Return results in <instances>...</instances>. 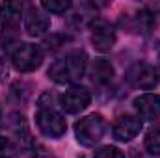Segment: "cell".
Returning <instances> with one entry per match:
<instances>
[{"label": "cell", "mask_w": 160, "mask_h": 158, "mask_svg": "<svg viewBox=\"0 0 160 158\" xmlns=\"http://www.w3.org/2000/svg\"><path fill=\"white\" fill-rule=\"evenodd\" d=\"M6 75H8V67H6V62L0 58V82L6 78Z\"/></svg>", "instance_id": "e0dca14e"}, {"label": "cell", "mask_w": 160, "mask_h": 158, "mask_svg": "<svg viewBox=\"0 0 160 158\" xmlns=\"http://www.w3.org/2000/svg\"><path fill=\"white\" fill-rule=\"evenodd\" d=\"M22 9H24V4L22 2H2V6H0V15H2L0 37L6 41V43L17 39Z\"/></svg>", "instance_id": "5b68a950"}, {"label": "cell", "mask_w": 160, "mask_h": 158, "mask_svg": "<svg viewBox=\"0 0 160 158\" xmlns=\"http://www.w3.org/2000/svg\"><path fill=\"white\" fill-rule=\"evenodd\" d=\"M104 132H106V121L101 114L86 116L75 123V136L78 143L84 147L97 145L104 138Z\"/></svg>", "instance_id": "3957f363"}, {"label": "cell", "mask_w": 160, "mask_h": 158, "mask_svg": "<svg viewBox=\"0 0 160 158\" xmlns=\"http://www.w3.org/2000/svg\"><path fill=\"white\" fill-rule=\"evenodd\" d=\"M89 102H91V93L82 86H73L60 95V106L67 114L84 112L89 106Z\"/></svg>", "instance_id": "8992f818"}, {"label": "cell", "mask_w": 160, "mask_h": 158, "mask_svg": "<svg viewBox=\"0 0 160 158\" xmlns=\"http://www.w3.org/2000/svg\"><path fill=\"white\" fill-rule=\"evenodd\" d=\"M134 108L142 119L153 121L160 117V95L158 93H143L134 99Z\"/></svg>", "instance_id": "30bf717a"}, {"label": "cell", "mask_w": 160, "mask_h": 158, "mask_svg": "<svg viewBox=\"0 0 160 158\" xmlns=\"http://www.w3.org/2000/svg\"><path fill=\"white\" fill-rule=\"evenodd\" d=\"M80 158H84V156H80Z\"/></svg>", "instance_id": "d6986e66"}, {"label": "cell", "mask_w": 160, "mask_h": 158, "mask_svg": "<svg viewBox=\"0 0 160 158\" xmlns=\"http://www.w3.org/2000/svg\"><path fill=\"white\" fill-rule=\"evenodd\" d=\"M26 34L32 37H41L50 30V17L41 6H30L24 17Z\"/></svg>", "instance_id": "ba28073f"}, {"label": "cell", "mask_w": 160, "mask_h": 158, "mask_svg": "<svg viewBox=\"0 0 160 158\" xmlns=\"http://www.w3.org/2000/svg\"><path fill=\"white\" fill-rule=\"evenodd\" d=\"M38 158H56L52 153H47V151H39L38 153Z\"/></svg>", "instance_id": "ac0fdd59"}, {"label": "cell", "mask_w": 160, "mask_h": 158, "mask_svg": "<svg viewBox=\"0 0 160 158\" xmlns=\"http://www.w3.org/2000/svg\"><path fill=\"white\" fill-rule=\"evenodd\" d=\"M93 158H125V155L114 145H104V147L95 151Z\"/></svg>", "instance_id": "2e32d148"}, {"label": "cell", "mask_w": 160, "mask_h": 158, "mask_svg": "<svg viewBox=\"0 0 160 158\" xmlns=\"http://www.w3.org/2000/svg\"><path fill=\"white\" fill-rule=\"evenodd\" d=\"M112 78H114V67H112V63L108 60H104V58L95 60L93 65H91V80L95 84H99V86H104Z\"/></svg>", "instance_id": "7c38bea8"}, {"label": "cell", "mask_w": 160, "mask_h": 158, "mask_svg": "<svg viewBox=\"0 0 160 158\" xmlns=\"http://www.w3.org/2000/svg\"><path fill=\"white\" fill-rule=\"evenodd\" d=\"M130 80L136 87L153 89L158 84V71L149 63H142V65H136L130 71Z\"/></svg>", "instance_id": "8fae6325"}, {"label": "cell", "mask_w": 160, "mask_h": 158, "mask_svg": "<svg viewBox=\"0 0 160 158\" xmlns=\"http://www.w3.org/2000/svg\"><path fill=\"white\" fill-rule=\"evenodd\" d=\"M9 54L11 63L19 73H32L43 63V50L39 45L34 43H17V47L11 48Z\"/></svg>", "instance_id": "277c9868"}, {"label": "cell", "mask_w": 160, "mask_h": 158, "mask_svg": "<svg viewBox=\"0 0 160 158\" xmlns=\"http://www.w3.org/2000/svg\"><path fill=\"white\" fill-rule=\"evenodd\" d=\"M88 67V58L82 50H75L65 54L63 58L56 60L48 67V78L58 84H73L78 82Z\"/></svg>", "instance_id": "6da1fadb"}, {"label": "cell", "mask_w": 160, "mask_h": 158, "mask_svg": "<svg viewBox=\"0 0 160 158\" xmlns=\"http://www.w3.org/2000/svg\"><path fill=\"white\" fill-rule=\"evenodd\" d=\"M145 149H147V153L160 156V125L153 126L145 134Z\"/></svg>", "instance_id": "4fadbf2b"}, {"label": "cell", "mask_w": 160, "mask_h": 158, "mask_svg": "<svg viewBox=\"0 0 160 158\" xmlns=\"http://www.w3.org/2000/svg\"><path fill=\"white\" fill-rule=\"evenodd\" d=\"M36 123H38V128L41 130V134H45L47 138H52V140L62 138L65 134V130H67L65 119L52 106V97L48 93H45L39 99V108H38V114H36Z\"/></svg>", "instance_id": "7a4b0ae2"}, {"label": "cell", "mask_w": 160, "mask_h": 158, "mask_svg": "<svg viewBox=\"0 0 160 158\" xmlns=\"http://www.w3.org/2000/svg\"><path fill=\"white\" fill-rule=\"evenodd\" d=\"M142 130V119L134 117V116H121L114 126H112V134L118 141H130L134 140Z\"/></svg>", "instance_id": "9c48e42d"}, {"label": "cell", "mask_w": 160, "mask_h": 158, "mask_svg": "<svg viewBox=\"0 0 160 158\" xmlns=\"http://www.w3.org/2000/svg\"><path fill=\"white\" fill-rule=\"evenodd\" d=\"M41 7H43L47 13L62 15V13H65V11L71 7V2H69V0H45V2H41Z\"/></svg>", "instance_id": "5bb4252c"}, {"label": "cell", "mask_w": 160, "mask_h": 158, "mask_svg": "<svg viewBox=\"0 0 160 158\" xmlns=\"http://www.w3.org/2000/svg\"><path fill=\"white\" fill-rule=\"evenodd\" d=\"M91 45L99 52H110L116 45V30L104 19H95L91 22Z\"/></svg>", "instance_id": "52a82bcc"}, {"label": "cell", "mask_w": 160, "mask_h": 158, "mask_svg": "<svg viewBox=\"0 0 160 158\" xmlns=\"http://www.w3.org/2000/svg\"><path fill=\"white\" fill-rule=\"evenodd\" d=\"M17 147L8 136H0V158H15Z\"/></svg>", "instance_id": "9a60e30c"}]
</instances>
